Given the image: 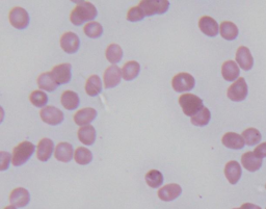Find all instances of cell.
Listing matches in <instances>:
<instances>
[{"label":"cell","instance_id":"cell-1","mask_svg":"<svg viewBox=\"0 0 266 209\" xmlns=\"http://www.w3.org/2000/svg\"><path fill=\"white\" fill-rule=\"evenodd\" d=\"M98 12L91 2H80L70 15V20L74 25L80 26L86 21H92L97 17ZM93 22V21H92Z\"/></svg>","mask_w":266,"mask_h":209},{"label":"cell","instance_id":"cell-2","mask_svg":"<svg viewBox=\"0 0 266 209\" xmlns=\"http://www.w3.org/2000/svg\"><path fill=\"white\" fill-rule=\"evenodd\" d=\"M179 104L183 113L188 117H195L204 107L203 100L194 94H183L179 98Z\"/></svg>","mask_w":266,"mask_h":209},{"label":"cell","instance_id":"cell-3","mask_svg":"<svg viewBox=\"0 0 266 209\" xmlns=\"http://www.w3.org/2000/svg\"><path fill=\"white\" fill-rule=\"evenodd\" d=\"M35 150V147L33 144H32L31 141L25 140L20 143L17 147L14 148L13 151V166L14 167H20L22 165L29 160V158L32 157L33 152Z\"/></svg>","mask_w":266,"mask_h":209},{"label":"cell","instance_id":"cell-4","mask_svg":"<svg viewBox=\"0 0 266 209\" xmlns=\"http://www.w3.org/2000/svg\"><path fill=\"white\" fill-rule=\"evenodd\" d=\"M138 6L143 10L145 16H154L166 13L169 2L167 0H143Z\"/></svg>","mask_w":266,"mask_h":209},{"label":"cell","instance_id":"cell-5","mask_svg":"<svg viewBox=\"0 0 266 209\" xmlns=\"http://www.w3.org/2000/svg\"><path fill=\"white\" fill-rule=\"evenodd\" d=\"M172 86L177 93H183L191 91L196 86V80L194 76L189 73L182 72L177 74L172 80Z\"/></svg>","mask_w":266,"mask_h":209},{"label":"cell","instance_id":"cell-6","mask_svg":"<svg viewBox=\"0 0 266 209\" xmlns=\"http://www.w3.org/2000/svg\"><path fill=\"white\" fill-rule=\"evenodd\" d=\"M228 98L234 102H241L248 96V85L245 78H238L235 83L228 88Z\"/></svg>","mask_w":266,"mask_h":209},{"label":"cell","instance_id":"cell-7","mask_svg":"<svg viewBox=\"0 0 266 209\" xmlns=\"http://www.w3.org/2000/svg\"><path fill=\"white\" fill-rule=\"evenodd\" d=\"M42 121L51 126H56L64 121V113L54 106H46L40 111Z\"/></svg>","mask_w":266,"mask_h":209},{"label":"cell","instance_id":"cell-8","mask_svg":"<svg viewBox=\"0 0 266 209\" xmlns=\"http://www.w3.org/2000/svg\"><path fill=\"white\" fill-rule=\"evenodd\" d=\"M10 23L17 29H24L29 24V15L22 7H14L9 15Z\"/></svg>","mask_w":266,"mask_h":209},{"label":"cell","instance_id":"cell-9","mask_svg":"<svg viewBox=\"0 0 266 209\" xmlns=\"http://www.w3.org/2000/svg\"><path fill=\"white\" fill-rule=\"evenodd\" d=\"M123 78V73L119 67L113 65L108 67L104 72V87L105 88H113L116 86H119L121 83V79Z\"/></svg>","mask_w":266,"mask_h":209},{"label":"cell","instance_id":"cell-10","mask_svg":"<svg viewBox=\"0 0 266 209\" xmlns=\"http://www.w3.org/2000/svg\"><path fill=\"white\" fill-rule=\"evenodd\" d=\"M57 85L68 84L72 77V66L70 64H61L55 66L51 71Z\"/></svg>","mask_w":266,"mask_h":209},{"label":"cell","instance_id":"cell-11","mask_svg":"<svg viewBox=\"0 0 266 209\" xmlns=\"http://www.w3.org/2000/svg\"><path fill=\"white\" fill-rule=\"evenodd\" d=\"M80 46V40L76 34L68 32L62 35L61 38V47L66 53L72 54L77 52Z\"/></svg>","mask_w":266,"mask_h":209},{"label":"cell","instance_id":"cell-12","mask_svg":"<svg viewBox=\"0 0 266 209\" xmlns=\"http://www.w3.org/2000/svg\"><path fill=\"white\" fill-rule=\"evenodd\" d=\"M236 62H237L240 68L245 71H249L253 68L254 58L248 47L240 46L237 49V52H236Z\"/></svg>","mask_w":266,"mask_h":209},{"label":"cell","instance_id":"cell-13","mask_svg":"<svg viewBox=\"0 0 266 209\" xmlns=\"http://www.w3.org/2000/svg\"><path fill=\"white\" fill-rule=\"evenodd\" d=\"M182 193V189L179 184H167L158 191V197L165 202H171L178 198Z\"/></svg>","mask_w":266,"mask_h":209},{"label":"cell","instance_id":"cell-14","mask_svg":"<svg viewBox=\"0 0 266 209\" xmlns=\"http://www.w3.org/2000/svg\"><path fill=\"white\" fill-rule=\"evenodd\" d=\"M29 201H31V195L29 192L23 188L15 189L10 196V202L15 207H25Z\"/></svg>","mask_w":266,"mask_h":209},{"label":"cell","instance_id":"cell-15","mask_svg":"<svg viewBox=\"0 0 266 209\" xmlns=\"http://www.w3.org/2000/svg\"><path fill=\"white\" fill-rule=\"evenodd\" d=\"M263 158L259 157L255 152H246L241 156V163L243 168L249 172H256L262 166Z\"/></svg>","mask_w":266,"mask_h":209},{"label":"cell","instance_id":"cell-16","mask_svg":"<svg viewBox=\"0 0 266 209\" xmlns=\"http://www.w3.org/2000/svg\"><path fill=\"white\" fill-rule=\"evenodd\" d=\"M97 118V110L92 107H86L78 110L74 116V122L78 126H88V124L92 123L95 119Z\"/></svg>","mask_w":266,"mask_h":209},{"label":"cell","instance_id":"cell-17","mask_svg":"<svg viewBox=\"0 0 266 209\" xmlns=\"http://www.w3.org/2000/svg\"><path fill=\"white\" fill-rule=\"evenodd\" d=\"M199 27L201 32L208 36H216L218 34L219 26L217 22L209 16H203L199 21Z\"/></svg>","mask_w":266,"mask_h":209},{"label":"cell","instance_id":"cell-18","mask_svg":"<svg viewBox=\"0 0 266 209\" xmlns=\"http://www.w3.org/2000/svg\"><path fill=\"white\" fill-rule=\"evenodd\" d=\"M54 149L53 140L50 139H42L38 145V149H36V156H38L39 160L41 161H47L51 155H52Z\"/></svg>","mask_w":266,"mask_h":209},{"label":"cell","instance_id":"cell-19","mask_svg":"<svg viewBox=\"0 0 266 209\" xmlns=\"http://www.w3.org/2000/svg\"><path fill=\"white\" fill-rule=\"evenodd\" d=\"M221 143L229 149H234V150H239L246 145V141L239 134L235 132H227L221 139Z\"/></svg>","mask_w":266,"mask_h":209},{"label":"cell","instance_id":"cell-20","mask_svg":"<svg viewBox=\"0 0 266 209\" xmlns=\"http://www.w3.org/2000/svg\"><path fill=\"white\" fill-rule=\"evenodd\" d=\"M242 171H241V167L237 161L232 160L229 161L226 167H225V175L228 179V181L230 182L231 184H236L241 177Z\"/></svg>","mask_w":266,"mask_h":209},{"label":"cell","instance_id":"cell-21","mask_svg":"<svg viewBox=\"0 0 266 209\" xmlns=\"http://www.w3.org/2000/svg\"><path fill=\"white\" fill-rule=\"evenodd\" d=\"M54 156L58 161H62V162L71 161L74 156L73 146L69 143H60L55 148Z\"/></svg>","mask_w":266,"mask_h":209},{"label":"cell","instance_id":"cell-22","mask_svg":"<svg viewBox=\"0 0 266 209\" xmlns=\"http://www.w3.org/2000/svg\"><path fill=\"white\" fill-rule=\"evenodd\" d=\"M240 74L239 67L233 61H227L221 66V75L227 81H234Z\"/></svg>","mask_w":266,"mask_h":209},{"label":"cell","instance_id":"cell-23","mask_svg":"<svg viewBox=\"0 0 266 209\" xmlns=\"http://www.w3.org/2000/svg\"><path fill=\"white\" fill-rule=\"evenodd\" d=\"M78 139L83 145L92 146L96 140V129L93 126H83L80 127L78 132Z\"/></svg>","mask_w":266,"mask_h":209},{"label":"cell","instance_id":"cell-24","mask_svg":"<svg viewBox=\"0 0 266 209\" xmlns=\"http://www.w3.org/2000/svg\"><path fill=\"white\" fill-rule=\"evenodd\" d=\"M38 86L43 91L47 92H53L58 87L51 72H45L41 74L38 78Z\"/></svg>","mask_w":266,"mask_h":209},{"label":"cell","instance_id":"cell-25","mask_svg":"<svg viewBox=\"0 0 266 209\" xmlns=\"http://www.w3.org/2000/svg\"><path fill=\"white\" fill-rule=\"evenodd\" d=\"M220 35L227 41H233L238 35V27L236 26L233 22L225 21L219 26Z\"/></svg>","mask_w":266,"mask_h":209},{"label":"cell","instance_id":"cell-26","mask_svg":"<svg viewBox=\"0 0 266 209\" xmlns=\"http://www.w3.org/2000/svg\"><path fill=\"white\" fill-rule=\"evenodd\" d=\"M61 102L66 110H74L78 107L80 100L77 93L73 91H66L62 95Z\"/></svg>","mask_w":266,"mask_h":209},{"label":"cell","instance_id":"cell-27","mask_svg":"<svg viewBox=\"0 0 266 209\" xmlns=\"http://www.w3.org/2000/svg\"><path fill=\"white\" fill-rule=\"evenodd\" d=\"M102 83L98 75H92L87 78L85 83V92L88 96L95 97L101 93Z\"/></svg>","mask_w":266,"mask_h":209},{"label":"cell","instance_id":"cell-28","mask_svg":"<svg viewBox=\"0 0 266 209\" xmlns=\"http://www.w3.org/2000/svg\"><path fill=\"white\" fill-rule=\"evenodd\" d=\"M139 72H140V65L134 61L126 63L122 69L123 78L127 81L135 79L138 76Z\"/></svg>","mask_w":266,"mask_h":209},{"label":"cell","instance_id":"cell-29","mask_svg":"<svg viewBox=\"0 0 266 209\" xmlns=\"http://www.w3.org/2000/svg\"><path fill=\"white\" fill-rule=\"evenodd\" d=\"M106 58L113 65L120 63L123 58V49L116 44H110L106 49Z\"/></svg>","mask_w":266,"mask_h":209},{"label":"cell","instance_id":"cell-30","mask_svg":"<svg viewBox=\"0 0 266 209\" xmlns=\"http://www.w3.org/2000/svg\"><path fill=\"white\" fill-rule=\"evenodd\" d=\"M74 158H75V161L78 165L85 166L93 160V154L88 149L84 147H79L75 150V153H74Z\"/></svg>","mask_w":266,"mask_h":209},{"label":"cell","instance_id":"cell-31","mask_svg":"<svg viewBox=\"0 0 266 209\" xmlns=\"http://www.w3.org/2000/svg\"><path fill=\"white\" fill-rule=\"evenodd\" d=\"M146 182L152 189H158L164 183V175L157 170H151L146 174Z\"/></svg>","mask_w":266,"mask_h":209},{"label":"cell","instance_id":"cell-32","mask_svg":"<svg viewBox=\"0 0 266 209\" xmlns=\"http://www.w3.org/2000/svg\"><path fill=\"white\" fill-rule=\"evenodd\" d=\"M242 138L248 146H255L260 143L261 133L255 128H248L242 132Z\"/></svg>","mask_w":266,"mask_h":209},{"label":"cell","instance_id":"cell-33","mask_svg":"<svg viewBox=\"0 0 266 209\" xmlns=\"http://www.w3.org/2000/svg\"><path fill=\"white\" fill-rule=\"evenodd\" d=\"M210 119H211L210 110L204 106L203 109L200 111V113H198L195 117H193L190 119V121H191V124L195 125V126L203 127V126H206L207 124L209 123Z\"/></svg>","mask_w":266,"mask_h":209},{"label":"cell","instance_id":"cell-34","mask_svg":"<svg viewBox=\"0 0 266 209\" xmlns=\"http://www.w3.org/2000/svg\"><path fill=\"white\" fill-rule=\"evenodd\" d=\"M83 31L88 38L97 39V38H100V36L102 35L103 27L100 23H98V22L93 21V22H90V23H87L84 26Z\"/></svg>","mask_w":266,"mask_h":209},{"label":"cell","instance_id":"cell-35","mask_svg":"<svg viewBox=\"0 0 266 209\" xmlns=\"http://www.w3.org/2000/svg\"><path fill=\"white\" fill-rule=\"evenodd\" d=\"M31 102L33 103V105L35 107H44L48 102V96L47 94L44 93L43 91H33L31 94Z\"/></svg>","mask_w":266,"mask_h":209},{"label":"cell","instance_id":"cell-36","mask_svg":"<svg viewBox=\"0 0 266 209\" xmlns=\"http://www.w3.org/2000/svg\"><path fill=\"white\" fill-rule=\"evenodd\" d=\"M145 18V14L143 10L140 9L139 6H134L131 7L127 14V20L130 22H137V21H142Z\"/></svg>","mask_w":266,"mask_h":209},{"label":"cell","instance_id":"cell-37","mask_svg":"<svg viewBox=\"0 0 266 209\" xmlns=\"http://www.w3.org/2000/svg\"><path fill=\"white\" fill-rule=\"evenodd\" d=\"M12 159H13V157H11L10 153H7L5 151L0 152V170L5 171L9 169L10 162Z\"/></svg>","mask_w":266,"mask_h":209},{"label":"cell","instance_id":"cell-38","mask_svg":"<svg viewBox=\"0 0 266 209\" xmlns=\"http://www.w3.org/2000/svg\"><path fill=\"white\" fill-rule=\"evenodd\" d=\"M254 152L261 158L266 157V143H262L259 146H257Z\"/></svg>","mask_w":266,"mask_h":209},{"label":"cell","instance_id":"cell-39","mask_svg":"<svg viewBox=\"0 0 266 209\" xmlns=\"http://www.w3.org/2000/svg\"><path fill=\"white\" fill-rule=\"evenodd\" d=\"M241 209H261V207H259L258 205H255V204H252V203H245L242 204Z\"/></svg>","mask_w":266,"mask_h":209},{"label":"cell","instance_id":"cell-40","mask_svg":"<svg viewBox=\"0 0 266 209\" xmlns=\"http://www.w3.org/2000/svg\"><path fill=\"white\" fill-rule=\"evenodd\" d=\"M4 209H17V208H16V207H15V206H13V205H12V206H6V207H5Z\"/></svg>","mask_w":266,"mask_h":209},{"label":"cell","instance_id":"cell-41","mask_svg":"<svg viewBox=\"0 0 266 209\" xmlns=\"http://www.w3.org/2000/svg\"><path fill=\"white\" fill-rule=\"evenodd\" d=\"M233 209H241V208H233Z\"/></svg>","mask_w":266,"mask_h":209},{"label":"cell","instance_id":"cell-42","mask_svg":"<svg viewBox=\"0 0 266 209\" xmlns=\"http://www.w3.org/2000/svg\"><path fill=\"white\" fill-rule=\"evenodd\" d=\"M265 189H266V185H265Z\"/></svg>","mask_w":266,"mask_h":209}]
</instances>
